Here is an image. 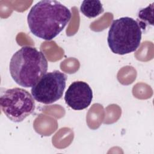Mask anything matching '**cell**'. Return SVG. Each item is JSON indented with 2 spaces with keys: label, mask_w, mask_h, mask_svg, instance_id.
Segmentation results:
<instances>
[{
  "label": "cell",
  "mask_w": 154,
  "mask_h": 154,
  "mask_svg": "<svg viewBox=\"0 0 154 154\" xmlns=\"http://www.w3.org/2000/svg\"><path fill=\"white\" fill-rule=\"evenodd\" d=\"M71 16L70 11L60 2L43 0L32 7L28 14L27 22L33 35L51 40L63 30Z\"/></svg>",
  "instance_id": "cell-1"
},
{
  "label": "cell",
  "mask_w": 154,
  "mask_h": 154,
  "mask_svg": "<svg viewBox=\"0 0 154 154\" xmlns=\"http://www.w3.org/2000/svg\"><path fill=\"white\" fill-rule=\"evenodd\" d=\"M48 61L44 54L35 48L22 47L12 56L9 70L13 79L18 85L32 87L46 73Z\"/></svg>",
  "instance_id": "cell-2"
},
{
  "label": "cell",
  "mask_w": 154,
  "mask_h": 154,
  "mask_svg": "<svg viewBox=\"0 0 154 154\" xmlns=\"http://www.w3.org/2000/svg\"><path fill=\"white\" fill-rule=\"evenodd\" d=\"M142 31L135 19L123 17L113 20L110 26L107 42L111 51L119 55L135 51L141 40Z\"/></svg>",
  "instance_id": "cell-3"
},
{
  "label": "cell",
  "mask_w": 154,
  "mask_h": 154,
  "mask_svg": "<svg viewBox=\"0 0 154 154\" xmlns=\"http://www.w3.org/2000/svg\"><path fill=\"white\" fill-rule=\"evenodd\" d=\"M0 105L2 112L11 121H23L35 110L34 97L26 90L13 88L1 92Z\"/></svg>",
  "instance_id": "cell-4"
},
{
  "label": "cell",
  "mask_w": 154,
  "mask_h": 154,
  "mask_svg": "<svg viewBox=\"0 0 154 154\" xmlns=\"http://www.w3.org/2000/svg\"><path fill=\"white\" fill-rule=\"evenodd\" d=\"M66 80L67 76L59 70L46 73L31 88L32 96L38 102L52 103L63 96Z\"/></svg>",
  "instance_id": "cell-5"
},
{
  "label": "cell",
  "mask_w": 154,
  "mask_h": 154,
  "mask_svg": "<svg viewBox=\"0 0 154 154\" xmlns=\"http://www.w3.org/2000/svg\"><path fill=\"white\" fill-rule=\"evenodd\" d=\"M93 99V92L90 85L81 81L73 82L67 88L64 96L66 104L75 110L87 108Z\"/></svg>",
  "instance_id": "cell-6"
},
{
  "label": "cell",
  "mask_w": 154,
  "mask_h": 154,
  "mask_svg": "<svg viewBox=\"0 0 154 154\" xmlns=\"http://www.w3.org/2000/svg\"><path fill=\"white\" fill-rule=\"evenodd\" d=\"M80 11L85 16L93 18L102 13L104 10L100 1L85 0L82 1L81 5Z\"/></svg>",
  "instance_id": "cell-7"
},
{
  "label": "cell",
  "mask_w": 154,
  "mask_h": 154,
  "mask_svg": "<svg viewBox=\"0 0 154 154\" xmlns=\"http://www.w3.org/2000/svg\"><path fill=\"white\" fill-rule=\"evenodd\" d=\"M153 3L149 5L145 8L140 10L138 14L137 22L141 28L144 31L146 27L149 25H153Z\"/></svg>",
  "instance_id": "cell-8"
}]
</instances>
